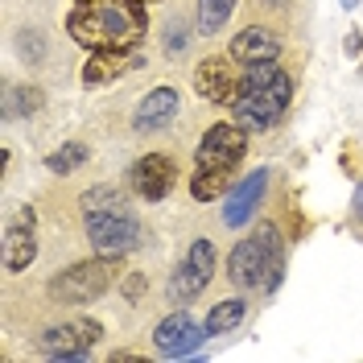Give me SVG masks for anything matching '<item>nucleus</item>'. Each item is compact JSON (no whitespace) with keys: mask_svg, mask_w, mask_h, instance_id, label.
I'll list each match as a JSON object with an SVG mask.
<instances>
[{"mask_svg":"<svg viewBox=\"0 0 363 363\" xmlns=\"http://www.w3.org/2000/svg\"><path fill=\"white\" fill-rule=\"evenodd\" d=\"M248 153V128L244 124H215L206 128V136L199 140V153H194V165L199 169H215V174H231Z\"/></svg>","mask_w":363,"mask_h":363,"instance_id":"6","label":"nucleus"},{"mask_svg":"<svg viewBox=\"0 0 363 363\" xmlns=\"http://www.w3.org/2000/svg\"><path fill=\"white\" fill-rule=\"evenodd\" d=\"M153 342H157L161 355H174V359H182V355H190V351H199V342H203V326L194 322L190 314H169L157 322V330H153Z\"/></svg>","mask_w":363,"mask_h":363,"instance_id":"12","label":"nucleus"},{"mask_svg":"<svg viewBox=\"0 0 363 363\" xmlns=\"http://www.w3.org/2000/svg\"><path fill=\"white\" fill-rule=\"evenodd\" d=\"M83 227L99 256H124L128 248H136V231H140L116 186H95L83 194Z\"/></svg>","mask_w":363,"mask_h":363,"instance_id":"3","label":"nucleus"},{"mask_svg":"<svg viewBox=\"0 0 363 363\" xmlns=\"http://www.w3.org/2000/svg\"><path fill=\"white\" fill-rule=\"evenodd\" d=\"M67 29L87 50H133L149 29V13L145 0H74Z\"/></svg>","mask_w":363,"mask_h":363,"instance_id":"1","label":"nucleus"},{"mask_svg":"<svg viewBox=\"0 0 363 363\" xmlns=\"http://www.w3.org/2000/svg\"><path fill=\"white\" fill-rule=\"evenodd\" d=\"M227 178H231V174H215V169H194L190 194H194L199 203H211V199H219V194L227 190Z\"/></svg>","mask_w":363,"mask_h":363,"instance_id":"19","label":"nucleus"},{"mask_svg":"<svg viewBox=\"0 0 363 363\" xmlns=\"http://www.w3.org/2000/svg\"><path fill=\"white\" fill-rule=\"evenodd\" d=\"M140 289H145V281H140V277H136L133 285H124V294H133V297H140Z\"/></svg>","mask_w":363,"mask_h":363,"instance_id":"22","label":"nucleus"},{"mask_svg":"<svg viewBox=\"0 0 363 363\" xmlns=\"http://www.w3.org/2000/svg\"><path fill=\"white\" fill-rule=\"evenodd\" d=\"M211 272H215V248L206 240H194L190 252H186V260H182V269L174 272V285H169L174 301H190L194 294H203Z\"/></svg>","mask_w":363,"mask_h":363,"instance_id":"10","label":"nucleus"},{"mask_svg":"<svg viewBox=\"0 0 363 363\" xmlns=\"http://www.w3.org/2000/svg\"><path fill=\"white\" fill-rule=\"evenodd\" d=\"M227 272L240 289H272L285 272V256H281V235L277 227H260L256 235L240 240L231 260H227Z\"/></svg>","mask_w":363,"mask_h":363,"instance_id":"4","label":"nucleus"},{"mask_svg":"<svg viewBox=\"0 0 363 363\" xmlns=\"http://www.w3.org/2000/svg\"><path fill=\"white\" fill-rule=\"evenodd\" d=\"M240 318H244V301H240V297H227V301H219V306L206 314V335H227V330H235Z\"/></svg>","mask_w":363,"mask_h":363,"instance_id":"18","label":"nucleus"},{"mask_svg":"<svg viewBox=\"0 0 363 363\" xmlns=\"http://www.w3.org/2000/svg\"><path fill=\"white\" fill-rule=\"evenodd\" d=\"M294 99V79L289 70H281L277 62H260V67L244 70V87L231 104V120L244 124L248 133H260V128H272L285 108Z\"/></svg>","mask_w":363,"mask_h":363,"instance_id":"2","label":"nucleus"},{"mask_svg":"<svg viewBox=\"0 0 363 363\" xmlns=\"http://www.w3.org/2000/svg\"><path fill=\"white\" fill-rule=\"evenodd\" d=\"M120 70H128V50H91L87 67H83V83L87 87L112 83Z\"/></svg>","mask_w":363,"mask_h":363,"instance_id":"16","label":"nucleus"},{"mask_svg":"<svg viewBox=\"0 0 363 363\" xmlns=\"http://www.w3.org/2000/svg\"><path fill=\"white\" fill-rule=\"evenodd\" d=\"M99 342V326L95 322H62V326H50L42 335V351L50 359H83L91 347Z\"/></svg>","mask_w":363,"mask_h":363,"instance_id":"8","label":"nucleus"},{"mask_svg":"<svg viewBox=\"0 0 363 363\" xmlns=\"http://www.w3.org/2000/svg\"><path fill=\"white\" fill-rule=\"evenodd\" d=\"M83 161H87V145H62L58 153H50V157H45V165H50L54 174H74Z\"/></svg>","mask_w":363,"mask_h":363,"instance_id":"20","label":"nucleus"},{"mask_svg":"<svg viewBox=\"0 0 363 363\" xmlns=\"http://www.w3.org/2000/svg\"><path fill=\"white\" fill-rule=\"evenodd\" d=\"M145 4H149V0H145Z\"/></svg>","mask_w":363,"mask_h":363,"instance_id":"25","label":"nucleus"},{"mask_svg":"<svg viewBox=\"0 0 363 363\" xmlns=\"http://www.w3.org/2000/svg\"><path fill=\"white\" fill-rule=\"evenodd\" d=\"M240 62L231 54L206 58L203 67L194 70V91L203 95L206 104H235V95L244 87V70H235Z\"/></svg>","mask_w":363,"mask_h":363,"instance_id":"7","label":"nucleus"},{"mask_svg":"<svg viewBox=\"0 0 363 363\" xmlns=\"http://www.w3.org/2000/svg\"><path fill=\"white\" fill-rule=\"evenodd\" d=\"M264 186H269V169H256V174H248V178L231 190L227 211H223L227 227H244L248 223L252 211H256V203H260V194H264Z\"/></svg>","mask_w":363,"mask_h":363,"instance_id":"14","label":"nucleus"},{"mask_svg":"<svg viewBox=\"0 0 363 363\" xmlns=\"http://www.w3.org/2000/svg\"><path fill=\"white\" fill-rule=\"evenodd\" d=\"M178 116V91L174 87H157L145 95V104L136 108V128L140 133H157L161 124H169Z\"/></svg>","mask_w":363,"mask_h":363,"instance_id":"15","label":"nucleus"},{"mask_svg":"<svg viewBox=\"0 0 363 363\" xmlns=\"http://www.w3.org/2000/svg\"><path fill=\"white\" fill-rule=\"evenodd\" d=\"M240 67H260V62H277L281 58V42L272 38L269 29H244L240 38H231V50H227Z\"/></svg>","mask_w":363,"mask_h":363,"instance_id":"13","label":"nucleus"},{"mask_svg":"<svg viewBox=\"0 0 363 363\" xmlns=\"http://www.w3.org/2000/svg\"><path fill=\"white\" fill-rule=\"evenodd\" d=\"M342 9H355V4H359V0H339Z\"/></svg>","mask_w":363,"mask_h":363,"instance_id":"24","label":"nucleus"},{"mask_svg":"<svg viewBox=\"0 0 363 363\" xmlns=\"http://www.w3.org/2000/svg\"><path fill=\"white\" fill-rule=\"evenodd\" d=\"M128 186H133L136 199H145V203H161V199L174 190V161L165 157V153H145V157L133 165Z\"/></svg>","mask_w":363,"mask_h":363,"instance_id":"9","label":"nucleus"},{"mask_svg":"<svg viewBox=\"0 0 363 363\" xmlns=\"http://www.w3.org/2000/svg\"><path fill=\"white\" fill-rule=\"evenodd\" d=\"M231 13H235V0H199V33L203 38L219 33Z\"/></svg>","mask_w":363,"mask_h":363,"instance_id":"17","label":"nucleus"},{"mask_svg":"<svg viewBox=\"0 0 363 363\" xmlns=\"http://www.w3.org/2000/svg\"><path fill=\"white\" fill-rule=\"evenodd\" d=\"M13 99H17V104L9 108L13 116H17V112H38V108H42V91H38V87H33V91H13Z\"/></svg>","mask_w":363,"mask_h":363,"instance_id":"21","label":"nucleus"},{"mask_svg":"<svg viewBox=\"0 0 363 363\" xmlns=\"http://www.w3.org/2000/svg\"><path fill=\"white\" fill-rule=\"evenodd\" d=\"M116 269H120V264H116L112 256H108V260H83V264H74V269H67L62 277L50 281V297H54V301H67V306L95 301V297L112 285Z\"/></svg>","mask_w":363,"mask_h":363,"instance_id":"5","label":"nucleus"},{"mask_svg":"<svg viewBox=\"0 0 363 363\" xmlns=\"http://www.w3.org/2000/svg\"><path fill=\"white\" fill-rule=\"evenodd\" d=\"M38 256V235H33V211L21 206L17 215H9L4 223V269L21 272L29 269V260Z\"/></svg>","mask_w":363,"mask_h":363,"instance_id":"11","label":"nucleus"},{"mask_svg":"<svg viewBox=\"0 0 363 363\" xmlns=\"http://www.w3.org/2000/svg\"><path fill=\"white\" fill-rule=\"evenodd\" d=\"M355 215H359V219H363V186H359V190H355Z\"/></svg>","mask_w":363,"mask_h":363,"instance_id":"23","label":"nucleus"}]
</instances>
